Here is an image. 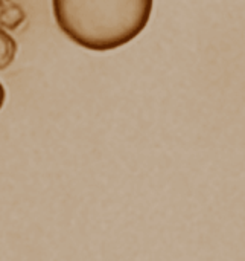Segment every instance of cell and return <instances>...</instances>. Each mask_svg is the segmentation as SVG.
Segmentation results:
<instances>
[{
  "mask_svg": "<svg viewBox=\"0 0 245 261\" xmlns=\"http://www.w3.org/2000/svg\"><path fill=\"white\" fill-rule=\"evenodd\" d=\"M154 0H52L58 28L88 50H113L148 24Z\"/></svg>",
  "mask_w": 245,
  "mask_h": 261,
  "instance_id": "6da1fadb",
  "label": "cell"
},
{
  "mask_svg": "<svg viewBox=\"0 0 245 261\" xmlns=\"http://www.w3.org/2000/svg\"><path fill=\"white\" fill-rule=\"evenodd\" d=\"M15 52H17V46L14 38L0 29V69H5L12 63Z\"/></svg>",
  "mask_w": 245,
  "mask_h": 261,
  "instance_id": "7a4b0ae2",
  "label": "cell"
},
{
  "mask_svg": "<svg viewBox=\"0 0 245 261\" xmlns=\"http://www.w3.org/2000/svg\"><path fill=\"white\" fill-rule=\"evenodd\" d=\"M23 17H24L23 11L17 5H11V8H6L3 11V14L0 15V21L6 28H15V26L20 24V21L23 20Z\"/></svg>",
  "mask_w": 245,
  "mask_h": 261,
  "instance_id": "3957f363",
  "label": "cell"
},
{
  "mask_svg": "<svg viewBox=\"0 0 245 261\" xmlns=\"http://www.w3.org/2000/svg\"><path fill=\"white\" fill-rule=\"evenodd\" d=\"M5 98H6L5 87H3V84L0 83V109H2V107H3V104H5Z\"/></svg>",
  "mask_w": 245,
  "mask_h": 261,
  "instance_id": "277c9868",
  "label": "cell"
}]
</instances>
